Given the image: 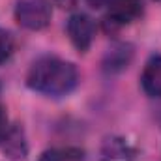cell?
<instances>
[{
    "label": "cell",
    "mask_w": 161,
    "mask_h": 161,
    "mask_svg": "<svg viewBox=\"0 0 161 161\" xmlns=\"http://www.w3.org/2000/svg\"><path fill=\"white\" fill-rule=\"evenodd\" d=\"M2 144H4V152L8 154V158H11V159H15V161H21L26 158L28 146H26V141H25L23 127H19V125L9 127V131L4 137Z\"/></svg>",
    "instance_id": "obj_7"
},
{
    "label": "cell",
    "mask_w": 161,
    "mask_h": 161,
    "mask_svg": "<svg viewBox=\"0 0 161 161\" xmlns=\"http://www.w3.org/2000/svg\"><path fill=\"white\" fill-rule=\"evenodd\" d=\"M94 28H96L94 21L86 13H73L69 17L68 36L77 51H80V53L88 51V47L92 45V40H94Z\"/></svg>",
    "instance_id": "obj_4"
},
{
    "label": "cell",
    "mask_w": 161,
    "mask_h": 161,
    "mask_svg": "<svg viewBox=\"0 0 161 161\" xmlns=\"http://www.w3.org/2000/svg\"><path fill=\"white\" fill-rule=\"evenodd\" d=\"M131 58H133V47L127 43H118L113 49H109V53L105 54L103 69L107 73H118L129 66Z\"/></svg>",
    "instance_id": "obj_6"
},
{
    "label": "cell",
    "mask_w": 161,
    "mask_h": 161,
    "mask_svg": "<svg viewBox=\"0 0 161 161\" xmlns=\"http://www.w3.org/2000/svg\"><path fill=\"white\" fill-rule=\"evenodd\" d=\"M109 15L105 17V28L116 30L122 25L133 23L142 15L141 0H109Z\"/></svg>",
    "instance_id": "obj_3"
},
{
    "label": "cell",
    "mask_w": 161,
    "mask_h": 161,
    "mask_svg": "<svg viewBox=\"0 0 161 161\" xmlns=\"http://www.w3.org/2000/svg\"><path fill=\"white\" fill-rule=\"evenodd\" d=\"M54 4L60 6L62 9H73L79 4V0H54Z\"/></svg>",
    "instance_id": "obj_12"
},
{
    "label": "cell",
    "mask_w": 161,
    "mask_h": 161,
    "mask_svg": "<svg viewBox=\"0 0 161 161\" xmlns=\"http://www.w3.org/2000/svg\"><path fill=\"white\" fill-rule=\"evenodd\" d=\"M8 131H9V127H8V114H6V109L0 105V142L4 141Z\"/></svg>",
    "instance_id": "obj_11"
},
{
    "label": "cell",
    "mask_w": 161,
    "mask_h": 161,
    "mask_svg": "<svg viewBox=\"0 0 161 161\" xmlns=\"http://www.w3.org/2000/svg\"><path fill=\"white\" fill-rule=\"evenodd\" d=\"M86 2H88L90 8H94V9H99V8H103V6L109 4V0H86Z\"/></svg>",
    "instance_id": "obj_13"
},
{
    "label": "cell",
    "mask_w": 161,
    "mask_h": 161,
    "mask_svg": "<svg viewBox=\"0 0 161 161\" xmlns=\"http://www.w3.org/2000/svg\"><path fill=\"white\" fill-rule=\"evenodd\" d=\"M38 161H84V152L80 148H51L43 152Z\"/></svg>",
    "instance_id": "obj_9"
},
{
    "label": "cell",
    "mask_w": 161,
    "mask_h": 161,
    "mask_svg": "<svg viewBox=\"0 0 161 161\" xmlns=\"http://www.w3.org/2000/svg\"><path fill=\"white\" fill-rule=\"evenodd\" d=\"M141 84L150 97H161V54H154L146 62Z\"/></svg>",
    "instance_id": "obj_5"
},
{
    "label": "cell",
    "mask_w": 161,
    "mask_h": 161,
    "mask_svg": "<svg viewBox=\"0 0 161 161\" xmlns=\"http://www.w3.org/2000/svg\"><path fill=\"white\" fill-rule=\"evenodd\" d=\"M11 54H13V38L8 30L0 28V64L9 60Z\"/></svg>",
    "instance_id": "obj_10"
},
{
    "label": "cell",
    "mask_w": 161,
    "mask_h": 161,
    "mask_svg": "<svg viewBox=\"0 0 161 161\" xmlns=\"http://www.w3.org/2000/svg\"><path fill=\"white\" fill-rule=\"evenodd\" d=\"M103 159L105 161H131L133 152L129 150L127 142L124 139H107L103 144Z\"/></svg>",
    "instance_id": "obj_8"
},
{
    "label": "cell",
    "mask_w": 161,
    "mask_h": 161,
    "mask_svg": "<svg viewBox=\"0 0 161 161\" xmlns=\"http://www.w3.org/2000/svg\"><path fill=\"white\" fill-rule=\"evenodd\" d=\"M79 82V71L75 64L58 56H41L32 64L26 75V84L34 92L60 97L69 94Z\"/></svg>",
    "instance_id": "obj_1"
},
{
    "label": "cell",
    "mask_w": 161,
    "mask_h": 161,
    "mask_svg": "<svg viewBox=\"0 0 161 161\" xmlns=\"http://www.w3.org/2000/svg\"><path fill=\"white\" fill-rule=\"evenodd\" d=\"M53 8L49 0H17L15 21L28 30H41L49 25Z\"/></svg>",
    "instance_id": "obj_2"
}]
</instances>
